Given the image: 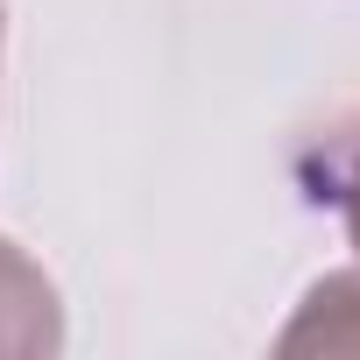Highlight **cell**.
I'll list each match as a JSON object with an SVG mask.
<instances>
[{"instance_id":"1","label":"cell","mask_w":360,"mask_h":360,"mask_svg":"<svg viewBox=\"0 0 360 360\" xmlns=\"http://www.w3.org/2000/svg\"><path fill=\"white\" fill-rule=\"evenodd\" d=\"M57 346H64L57 283L0 233V360H43Z\"/></svg>"},{"instance_id":"2","label":"cell","mask_w":360,"mask_h":360,"mask_svg":"<svg viewBox=\"0 0 360 360\" xmlns=\"http://www.w3.org/2000/svg\"><path fill=\"white\" fill-rule=\"evenodd\" d=\"M276 353H360V269H332L304 290Z\"/></svg>"},{"instance_id":"3","label":"cell","mask_w":360,"mask_h":360,"mask_svg":"<svg viewBox=\"0 0 360 360\" xmlns=\"http://www.w3.org/2000/svg\"><path fill=\"white\" fill-rule=\"evenodd\" d=\"M332 205H339L346 240H353V255H360V127H353V141H346V155H339V169H332Z\"/></svg>"},{"instance_id":"4","label":"cell","mask_w":360,"mask_h":360,"mask_svg":"<svg viewBox=\"0 0 360 360\" xmlns=\"http://www.w3.org/2000/svg\"><path fill=\"white\" fill-rule=\"evenodd\" d=\"M0 29H8V22H0Z\"/></svg>"}]
</instances>
